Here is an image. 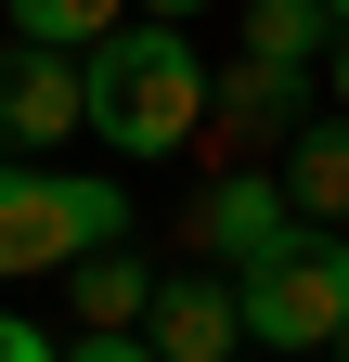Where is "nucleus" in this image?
I'll use <instances>...</instances> for the list:
<instances>
[{"instance_id":"f257e3e1","label":"nucleus","mask_w":349,"mask_h":362,"mask_svg":"<svg viewBox=\"0 0 349 362\" xmlns=\"http://www.w3.org/2000/svg\"><path fill=\"white\" fill-rule=\"evenodd\" d=\"M91 129L117 156H194V129H207V65H194V39L182 26H104L91 52Z\"/></svg>"},{"instance_id":"f03ea898","label":"nucleus","mask_w":349,"mask_h":362,"mask_svg":"<svg viewBox=\"0 0 349 362\" xmlns=\"http://www.w3.org/2000/svg\"><path fill=\"white\" fill-rule=\"evenodd\" d=\"M129 233V194L117 181H78V168H0V285H26V272H65Z\"/></svg>"},{"instance_id":"7ed1b4c3","label":"nucleus","mask_w":349,"mask_h":362,"mask_svg":"<svg viewBox=\"0 0 349 362\" xmlns=\"http://www.w3.org/2000/svg\"><path fill=\"white\" fill-rule=\"evenodd\" d=\"M233 298H246V337H272V349H336V337H349V233L297 220L272 259L233 272Z\"/></svg>"},{"instance_id":"20e7f679","label":"nucleus","mask_w":349,"mask_h":362,"mask_svg":"<svg viewBox=\"0 0 349 362\" xmlns=\"http://www.w3.org/2000/svg\"><path fill=\"white\" fill-rule=\"evenodd\" d=\"M65 129H91V65L52 52V39H13L0 52V156H39Z\"/></svg>"},{"instance_id":"39448f33","label":"nucleus","mask_w":349,"mask_h":362,"mask_svg":"<svg viewBox=\"0 0 349 362\" xmlns=\"http://www.w3.org/2000/svg\"><path fill=\"white\" fill-rule=\"evenodd\" d=\"M297 233V194H285V168H220L194 194V220H182V246L194 259H220V272H246V259H272Z\"/></svg>"},{"instance_id":"423d86ee","label":"nucleus","mask_w":349,"mask_h":362,"mask_svg":"<svg viewBox=\"0 0 349 362\" xmlns=\"http://www.w3.org/2000/svg\"><path fill=\"white\" fill-rule=\"evenodd\" d=\"M297 117H311V65L233 52V65H220V90H207V129H194V143H207V156H259V143H285Z\"/></svg>"},{"instance_id":"0eeeda50","label":"nucleus","mask_w":349,"mask_h":362,"mask_svg":"<svg viewBox=\"0 0 349 362\" xmlns=\"http://www.w3.org/2000/svg\"><path fill=\"white\" fill-rule=\"evenodd\" d=\"M143 337H155L168 362H233V349H246V298L220 285V272H182V285H155Z\"/></svg>"},{"instance_id":"6e6552de","label":"nucleus","mask_w":349,"mask_h":362,"mask_svg":"<svg viewBox=\"0 0 349 362\" xmlns=\"http://www.w3.org/2000/svg\"><path fill=\"white\" fill-rule=\"evenodd\" d=\"M285 194H297V220H349V117L285 129Z\"/></svg>"},{"instance_id":"1a4fd4ad","label":"nucleus","mask_w":349,"mask_h":362,"mask_svg":"<svg viewBox=\"0 0 349 362\" xmlns=\"http://www.w3.org/2000/svg\"><path fill=\"white\" fill-rule=\"evenodd\" d=\"M65 285H78V324H143V310H155V272L129 259V233L91 246V259H65Z\"/></svg>"},{"instance_id":"9d476101","label":"nucleus","mask_w":349,"mask_h":362,"mask_svg":"<svg viewBox=\"0 0 349 362\" xmlns=\"http://www.w3.org/2000/svg\"><path fill=\"white\" fill-rule=\"evenodd\" d=\"M246 52L311 65V52H324V0H246Z\"/></svg>"},{"instance_id":"9b49d317","label":"nucleus","mask_w":349,"mask_h":362,"mask_svg":"<svg viewBox=\"0 0 349 362\" xmlns=\"http://www.w3.org/2000/svg\"><path fill=\"white\" fill-rule=\"evenodd\" d=\"M129 0H13V39H52V52H91Z\"/></svg>"},{"instance_id":"f8f14e48","label":"nucleus","mask_w":349,"mask_h":362,"mask_svg":"<svg viewBox=\"0 0 349 362\" xmlns=\"http://www.w3.org/2000/svg\"><path fill=\"white\" fill-rule=\"evenodd\" d=\"M65 362H168V349H155V337H143V324H91V337H78V349H65Z\"/></svg>"},{"instance_id":"ddd939ff","label":"nucleus","mask_w":349,"mask_h":362,"mask_svg":"<svg viewBox=\"0 0 349 362\" xmlns=\"http://www.w3.org/2000/svg\"><path fill=\"white\" fill-rule=\"evenodd\" d=\"M0 362H65V349L39 337V324H13V310H0Z\"/></svg>"},{"instance_id":"4468645a","label":"nucleus","mask_w":349,"mask_h":362,"mask_svg":"<svg viewBox=\"0 0 349 362\" xmlns=\"http://www.w3.org/2000/svg\"><path fill=\"white\" fill-rule=\"evenodd\" d=\"M129 13H155V26H182V13H207V0H129Z\"/></svg>"},{"instance_id":"2eb2a0df","label":"nucleus","mask_w":349,"mask_h":362,"mask_svg":"<svg viewBox=\"0 0 349 362\" xmlns=\"http://www.w3.org/2000/svg\"><path fill=\"white\" fill-rule=\"evenodd\" d=\"M336 117H349V26H336Z\"/></svg>"},{"instance_id":"dca6fc26","label":"nucleus","mask_w":349,"mask_h":362,"mask_svg":"<svg viewBox=\"0 0 349 362\" xmlns=\"http://www.w3.org/2000/svg\"><path fill=\"white\" fill-rule=\"evenodd\" d=\"M324 13H336V26H349V0H324Z\"/></svg>"},{"instance_id":"f3484780","label":"nucleus","mask_w":349,"mask_h":362,"mask_svg":"<svg viewBox=\"0 0 349 362\" xmlns=\"http://www.w3.org/2000/svg\"><path fill=\"white\" fill-rule=\"evenodd\" d=\"M297 362H336V349H297Z\"/></svg>"},{"instance_id":"a211bd4d","label":"nucleus","mask_w":349,"mask_h":362,"mask_svg":"<svg viewBox=\"0 0 349 362\" xmlns=\"http://www.w3.org/2000/svg\"><path fill=\"white\" fill-rule=\"evenodd\" d=\"M336 362H349V337H336Z\"/></svg>"}]
</instances>
